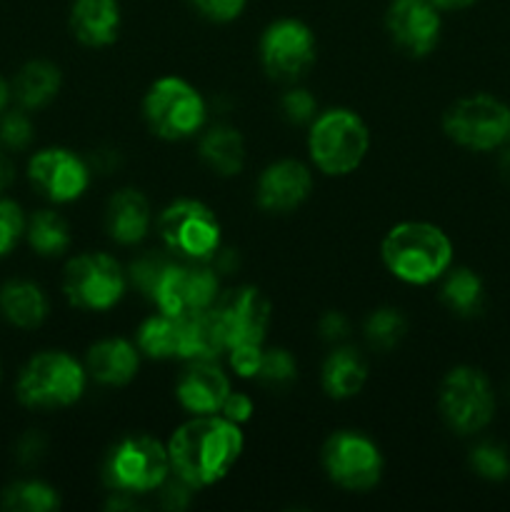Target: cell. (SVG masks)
Wrapping results in <instances>:
<instances>
[{"instance_id":"1","label":"cell","mask_w":510,"mask_h":512,"mask_svg":"<svg viewBox=\"0 0 510 512\" xmlns=\"http://www.w3.org/2000/svg\"><path fill=\"white\" fill-rule=\"evenodd\" d=\"M170 473L183 478L195 490L220 483L245 448L240 425L223 415H193L168 440Z\"/></svg>"},{"instance_id":"10","label":"cell","mask_w":510,"mask_h":512,"mask_svg":"<svg viewBox=\"0 0 510 512\" xmlns=\"http://www.w3.org/2000/svg\"><path fill=\"white\" fill-rule=\"evenodd\" d=\"M128 290V273L115 258L105 253H83L70 260L63 270V293L73 308L110 310L123 300Z\"/></svg>"},{"instance_id":"36","label":"cell","mask_w":510,"mask_h":512,"mask_svg":"<svg viewBox=\"0 0 510 512\" xmlns=\"http://www.w3.org/2000/svg\"><path fill=\"white\" fill-rule=\"evenodd\" d=\"M280 110H283V118L288 120V123H313V118L318 115V100L313 98L310 90L290 88L288 93L280 98Z\"/></svg>"},{"instance_id":"5","label":"cell","mask_w":510,"mask_h":512,"mask_svg":"<svg viewBox=\"0 0 510 512\" xmlns=\"http://www.w3.org/2000/svg\"><path fill=\"white\" fill-rule=\"evenodd\" d=\"M143 118L163 140H188L200 133L208 118V105L198 88L178 75L158 78L143 98Z\"/></svg>"},{"instance_id":"19","label":"cell","mask_w":510,"mask_h":512,"mask_svg":"<svg viewBox=\"0 0 510 512\" xmlns=\"http://www.w3.org/2000/svg\"><path fill=\"white\" fill-rule=\"evenodd\" d=\"M140 350L125 338H105L90 345L85 355L88 378L108 388H123L138 375Z\"/></svg>"},{"instance_id":"30","label":"cell","mask_w":510,"mask_h":512,"mask_svg":"<svg viewBox=\"0 0 510 512\" xmlns=\"http://www.w3.org/2000/svg\"><path fill=\"white\" fill-rule=\"evenodd\" d=\"M0 505L8 512H50L58 508L60 498L43 480H18L3 490Z\"/></svg>"},{"instance_id":"32","label":"cell","mask_w":510,"mask_h":512,"mask_svg":"<svg viewBox=\"0 0 510 512\" xmlns=\"http://www.w3.org/2000/svg\"><path fill=\"white\" fill-rule=\"evenodd\" d=\"M468 463L478 478L490 480V483H500V480L510 478V455L508 450L498 443L475 445V448L470 450Z\"/></svg>"},{"instance_id":"12","label":"cell","mask_w":510,"mask_h":512,"mask_svg":"<svg viewBox=\"0 0 510 512\" xmlns=\"http://www.w3.org/2000/svg\"><path fill=\"white\" fill-rule=\"evenodd\" d=\"M220 295L218 275L208 263L180 260L168 263L155 283L153 300L160 313L173 318H190V315L208 313Z\"/></svg>"},{"instance_id":"38","label":"cell","mask_w":510,"mask_h":512,"mask_svg":"<svg viewBox=\"0 0 510 512\" xmlns=\"http://www.w3.org/2000/svg\"><path fill=\"white\" fill-rule=\"evenodd\" d=\"M165 265H168V260L158 258V255H143V258L135 260V263L130 265V280H133V283L150 298L160 273L165 270Z\"/></svg>"},{"instance_id":"4","label":"cell","mask_w":510,"mask_h":512,"mask_svg":"<svg viewBox=\"0 0 510 512\" xmlns=\"http://www.w3.org/2000/svg\"><path fill=\"white\" fill-rule=\"evenodd\" d=\"M88 385V370L63 350H45L20 370L15 393L25 408L58 410L78 403Z\"/></svg>"},{"instance_id":"9","label":"cell","mask_w":510,"mask_h":512,"mask_svg":"<svg viewBox=\"0 0 510 512\" xmlns=\"http://www.w3.org/2000/svg\"><path fill=\"white\" fill-rule=\"evenodd\" d=\"M158 235L170 253L195 263H208L220 250V223L200 200L170 203L158 218Z\"/></svg>"},{"instance_id":"27","label":"cell","mask_w":510,"mask_h":512,"mask_svg":"<svg viewBox=\"0 0 510 512\" xmlns=\"http://www.w3.org/2000/svg\"><path fill=\"white\" fill-rule=\"evenodd\" d=\"M443 288L440 298L460 318H473L483 310L485 285L480 275L470 268H455L443 275Z\"/></svg>"},{"instance_id":"23","label":"cell","mask_w":510,"mask_h":512,"mask_svg":"<svg viewBox=\"0 0 510 512\" xmlns=\"http://www.w3.org/2000/svg\"><path fill=\"white\" fill-rule=\"evenodd\" d=\"M60 83H63V75H60L58 65L48 63V60H30L15 73L10 93L18 100L20 108L38 110L58 95Z\"/></svg>"},{"instance_id":"45","label":"cell","mask_w":510,"mask_h":512,"mask_svg":"<svg viewBox=\"0 0 510 512\" xmlns=\"http://www.w3.org/2000/svg\"><path fill=\"white\" fill-rule=\"evenodd\" d=\"M430 3L435 5V8L443 13V10H448V13H453V10H465L470 8V5H475L478 0H430Z\"/></svg>"},{"instance_id":"22","label":"cell","mask_w":510,"mask_h":512,"mask_svg":"<svg viewBox=\"0 0 510 512\" xmlns=\"http://www.w3.org/2000/svg\"><path fill=\"white\" fill-rule=\"evenodd\" d=\"M323 390L333 400H348L363 390L368 380V363L363 355L350 345H338L333 353L325 358L323 370H320Z\"/></svg>"},{"instance_id":"7","label":"cell","mask_w":510,"mask_h":512,"mask_svg":"<svg viewBox=\"0 0 510 512\" xmlns=\"http://www.w3.org/2000/svg\"><path fill=\"white\" fill-rule=\"evenodd\" d=\"M443 133L473 153L500 150L510 140V108L488 93L455 100L443 113Z\"/></svg>"},{"instance_id":"28","label":"cell","mask_w":510,"mask_h":512,"mask_svg":"<svg viewBox=\"0 0 510 512\" xmlns=\"http://www.w3.org/2000/svg\"><path fill=\"white\" fill-rule=\"evenodd\" d=\"M138 345L140 355L153 360H173L178 358L180 350V318H173L168 313L150 315L138 328Z\"/></svg>"},{"instance_id":"33","label":"cell","mask_w":510,"mask_h":512,"mask_svg":"<svg viewBox=\"0 0 510 512\" xmlns=\"http://www.w3.org/2000/svg\"><path fill=\"white\" fill-rule=\"evenodd\" d=\"M298 378V363H295L293 353L285 348H270L263 350V360H260L258 380L273 388H283Z\"/></svg>"},{"instance_id":"16","label":"cell","mask_w":510,"mask_h":512,"mask_svg":"<svg viewBox=\"0 0 510 512\" xmlns=\"http://www.w3.org/2000/svg\"><path fill=\"white\" fill-rule=\"evenodd\" d=\"M390 40L410 58H425L440 43V10L430 0H393L385 13Z\"/></svg>"},{"instance_id":"20","label":"cell","mask_w":510,"mask_h":512,"mask_svg":"<svg viewBox=\"0 0 510 512\" xmlns=\"http://www.w3.org/2000/svg\"><path fill=\"white\" fill-rule=\"evenodd\" d=\"M120 0H75L70 8V30L88 48H105L120 35Z\"/></svg>"},{"instance_id":"35","label":"cell","mask_w":510,"mask_h":512,"mask_svg":"<svg viewBox=\"0 0 510 512\" xmlns=\"http://www.w3.org/2000/svg\"><path fill=\"white\" fill-rule=\"evenodd\" d=\"M33 140V123L25 110H8L0 115V143L10 150L28 148Z\"/></svg>"},{"instance_id":"18","label":"cell","mask_w":510,"mask_h":512,"mask_svg":"<svg viewBox=\"0 0 510 512\" xmlns=\"http://www.w3.org/2000/svg\"><path fill=\"white\" fill-rule=\"evenodd\" d=\"M230 395V380L215 360H195L175 385L180 408L190 415H220L225 398Z\"/></svg>"},{"instance_id":"14","label":"cell","mask_w":510,"mask_h":512,"mask_svg":"<svg viewBox=\"0 0 510 512\" xmlns=\"http://www.w3.org/2000/svg\"><path fill=\"white\" fill-rule=\"evenodd\" d=\"M210 313L230 350L235 345H263L273 320V305L258 288L240 285L220 293Z\"/></svg>"},{"instance_id":"24","label":"cell","mask_w":510,"mask_h":512,"mask_svg":"<svg viewBox=\"0 0 510 512\" xmlns=\"http://www.w3.org/2000/svg\"><path fill=\"white\" fill-rule=\"evenodd\" d=\"M200 158L213 173L223 178H233L245 165V140L240 130L233 125H213L208 133L200 138Z\"/></svg>"},{"instance_id":"37","label":"cell","mask_w":510,"mask_h":512,"mask_svg":"<svg viewBox=\"0 0 510 512\" xmlns=\"http://www.w3.org/2000/svg\"><path fill=\"white\" fill-rule=\"evenodd\" d=\"M188 5L210 23H233L243 15L248 0H188Z\"/></svg>"},{"instance_id":"17","label":"cell","mask_w":510,"mask_h":512,"mask_svg":"<svg viewBox=\"0 0 510 512\" xmlns=\"http://www.w3.org/2000/svg\"><path fill=\"white\" fill-rule=\"evenodd\" d=\"M313 193V173L305 163L293 158L275 160L260 173L255 185L258 205L268 213H293Z\"/></svg>"},{"instance_id":"48","label":"cell","mask_w":510,"mask_h":512,"mask_svg":"<svg viewBox=\"0 0 510 512\" xmlns=\"http://www.w3.org/2000/svg\"><path fill=\"white\" fill-rule=\"evenodd\" d=\"M508 108H510V105H508Z\"/></svg>"},{"instance_id":"40","label":"cell","mask_w":510,"mask_h":512,"mask_svg":"<svg viewBox=\"0 0 510 512\" xmlns=\"http://www.w3.org/2000/svg\"><path fill=\"white\" fill-rule=\"evenodd\" d=\"M158 493H160V503H163V508L183 510V508H188L195 488L190 483H185L183 478H178V475L170 473L168 478H165V483L158 488Z\"/></svg>"},{"instance_id":"43","label":"cell","mask_w":510,"mask_h":512,"mask_svg":"<svg viewBox=\"0 0 510 512\" xmlns=\"http://www.w3.org/2000/svg\"><path fill=\"white\" fill-rule=\"evenodd\" d=\"M43 453H45V440L43 435L35 433V430L25 435V438L18 443V458L23 460V463H35V460L43 458Z\"/></svg>"},{"instance_id":"31","label":"cell","mask_w":510,"mask_h":512,"mask_svg":"<svg viewBox=\"0 0 510 512\" xmlns=\"http://www.w3.org/2000/svg\"><path fill=\"white\" fill-rule=\"evenodd\" d=\"M405 315L398 308H378L365 320V340L375 350H393L405 338Z\"/></svg>"},{"instance_id":"42","label":"cell","mask_w":510,"mask_h":512,"mask_svg":"<svg viewBox=\"0 0 510 512\" xmlns=\"http://www.w3.org/2000/svg\"><path fill=\"white\" fill-rule=\"evenodd\" d=\"M318 330H320V338L328 340V343L338 345L348 338L350 323L343 313H338V310H330V313H325L323 318H320Z\"/></svg>"},{"instance_id":"41","label":"cell","mask_w":510,"mask_h":512,"mask_svg":"<svg viewBox=\"0 0 510 512\" xmlns=\"http://www.w3.org/2000/svg\"><path fill=\"white\" fill-rule=\"evenodd\" d=\"M253 413H255L253 398L245 393H233V390H230V395L225 398V403H223V410H220V415H223V418H228L230 423H235V425L248 423V420L253 418Z\"/></svg>"},{"instance_id":"34","label":"cell","mask_w":510,"mask_h":512,"mask_svg":"<svg viewBox=\"0 0 510 512\" xmlns=\"http://www.w3.org/2000/svg\"><path fill=\"white\" fill-rule=\"evenodd\" d=\"M25 215L18 203L0 198V258L10 255L25 235Z\"/></svg>"},{"instance_id":"3","label":"cell","mask_w":510,"mask_h":512,"mask_svg":"<svg viewBox=\"0 0 510 512\" xmlns=\"http://www.w3.org/2000/svg\"><path fill=\"white\" fill-rule=\"evenodd\" d=\"M370 150L365 120L350 108H330L313 118L308 130V155L315 168L330 178H343L363 165Z\"/></svg>"},{"instance_id":"47","label":"cell","mask_w":510,"mask_h":512,"mask_svg":"<svg viewBox=\"0 0 510 512\" xmlns=\"http://www.w3.org/2000/svg\"><path fill=\"white\" fill-rule=\"evenodd\" d=\"M10 95H13V93H10V85L5 83L3 78H0V115L5 113V105H8Z\"/></svg>"},{"instance_id":"39","label":"cell","mask_w":510,"mask_h":512,"mask_svg":"<svg viewBox=\"0 0 510 512\" xmlns=\"http://www.w3.org/2000/svg\"><path fill=\"white\" fill-rule=\"evenodd\" d=\"M230 368L240 378H258L260 360H263V345H235L228 350Z\"/></svg>"},{"instance_id":"26","label":"cell","mask_w":510,"mask_h":512,"mask_svg":"<svg viewBox=\"0 0 510 512\" xmlns=\"http://www.w3.org/2000/svg\"><path fill=\"white\" fill-rule=\"evenodd\" d=\"M228 353L223 333L215 323L213 313H198L190 318H180V350L178 360H218L220 355Z\"/></svg>"},{"instance_id":"11","label":"cell","mask_w":510,"mask_h":512,"mask_svg":"<svg viewBox=\"0 0 510 512\" xmlns=\"http://www.w3.org/2000/svg\"><path fill=\"white\" fill-rule=\"evenodd\" d=\"M323 470L338 488L350 493H368L383 478V453L360 430H338L323 445Z\"/></svg>"},{"instance_id":"29","label":"cell","mask_w":510,"mask_h":512,"mask_svg":"<svg viewBox=\"0 0 510 512\" xmlns=\"http://www.w3.org/2000/svg\"><path fill=\"white\" fill-rule=\"evenodd\" d=\"M28 245L43 258H58L70 248V228L55 210H38L25 223Z\"/></svg>"},{"instance_id":"2","label":"cell","mask_w":510,"mask_h":512,"mask_svg":"<svg viewBox=\"0 0 510 512\" xmlns=\"http://www.w3.org/2000/svg\"><path fill=\"white\" fill-rule=\"evenodd\" d=\"M388 273L405 285H430L453 265V243L438 225L405 220L393 225L380 243Z\"/></svg>"},{"instance_id":"21","label":"cell","mask_w":510,"mask_h":512,"mask_svg":"<svg viewBox=\"0 0 510 512\" xmlns=\"http://www.w3.org/2000/svg\"><path fill=\"white\" fill-rule=\"evenodd\" d=\"M153 213L150 203L140 190L123 188L108 200L105 208V230L120 245H135L150 233Z\"/></svg>"},{"instance_id":"46","label":"cell","mask_w":510,"mask_h":512,"mask_svg":"<svg viewBox=\"0 0 510 512\" xmlns=\"http://www.w3.org/2000/svg\"><path fill=\"white\" fill-rule=\"evenodd\" d=\"M498 170H500V175H503L505 183H510V145L508 143H505L503 148H500Z\"/></svg>"},{"instance_id":"8","label":"cell","mask_w":510,"mask_h":512,"mask_svg":"<svg viewBox=\"0 0 510 512\" xmlns=\"http://www.w3.org/2000/svg\"><path fill=\"white\" fill-rule=\"evenodd\" d=\"M438 410L445 425L458 435H475L495 418V393L488 375L473 365H458L443 378Z\"/></svg>"},{"instance_id":"15","label":"cell","mask_w":510,"mask_h":512,"mask_svg":"<svg viewBox=\"0 0 510 512\" xmlns=\"http://www.w3.org/2000/svg\"><path fill=\"white\" fill-rule=\"evenodd\" d=\"M28 178L53 203H73L88 190L90 165L68 148H45L30 158Z\"/></svg>"},{"instance_id":"6","label":"cell","mask_w":510,"mask_h":512,"mask_svg":"<svg viewBox=\"0 0 510 512\" xmlns=\"http://www.w3.org/2000/svg\"><path fill=\"white\" fill-rule=\"evenodd\" d=\"M170 475L168 448L150 435H128L110 448L103 480L113 493L145 495L158 490Z\"/></svg>"},{"instance_id":"25","label":"cell","mask_w":510,"mask_h":512,"mask_svg":"<svg viewBox=\"0 0 510 512\" xmlns=\"http://www.w3.org/2000/svg\"><path fill=\"white\" fill-rule=\"evenodd\" d=\"M0 310L15 328L33 330L48 318V298L30 280H10L0 290Z\"/></svg>"},{"instance_id":"13","label":"cell","mask_w":510,"mask_h":512,"mask_svg":"<svg viewBox=\"0 0 510 512\" xmlns=\"http://www.w3.org/2000/svg\"><path fill=\"white\" fill-rule=\"evenodd\" d=\"M260 65L278 83H295L315 63L318 45L303 20L280 18L263 30L258 43Z\"/></svg>"},{"instance_id":"44","label":"cell","mask_w":510,"mask_h":512,"mask_svg":"<svg viewBox=\"0 0 510 512\" xmlns=\"http://www.w3.org/2000/svg\"><path fill=\"white\" fill-rule=\"evenodd\" d=\"M13 180H15L13 160H10L8 155H5L3 150H0V193L10 188V185H13Z\"/></svg>"}]
</instances>
